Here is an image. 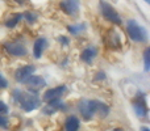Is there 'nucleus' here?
Instances as JSON below:
<instances>
[{
	"mask_svg": "<svg viewBox=\"0 0 150 131\" xmlns=\"http://www.w3.org/2000/svg\"><path fill=\"white\" fill-rule=\"evenodd\" d=\"M127 30H128V36L133 42H137V43H146L148 42L149 39L148 30L133 18L128 20Z\"/></svg>",
	"mask_w": 150,
	"mask_h": 131,
	"instance_id": "f03ea898",
	"label": "nucleus"
},
{
	"mask_svg": "<svg viewBox=\"0 0 150 131\" xmlns=\"http://www.w3.org/2000/svg\"><path fill=\"white\" fill-rule=\"evenodd\" d=\"M115 131H121V130H120V129H116V130H115Z\"/></svg>",
	"mask_w": 150,
	"mask_h": 131,
	"instance_id": "cd10ccee",
	"label": "nucleus"
},
{
	"mask_svg": "<svg viewBox=\"0 0 150 131\" xmlns=\"http://www.w3.org/2000/svg\"><path fill=\"white\" fill-rule=\"evenodd\" d=\"M24 84L30 89L32 93H36L38 89H41L42 87L46 85V81H45V79L42 76H38V75H32L30 77H28V79L24 81Z\"/></svg>",
	"mask_w": 150,
	"mask_h": 131,
	"instance_id": "1a4fd4ad",
	"label": "nucleus"
},
{
	"mask_svg": "<svg viewBox=\"0 0 150 131\" xmlns=\"http://www.w3.org/2000/svg\"><path fill=\"white\" fill-rule=\"evenodd\" d=\"M144 1H145V3H150V0H144Z\"/></svg>",
	"mask_w": 150,
	"mask_h": 131,
	"instance_id": "bb28decb",
	"label": "nucleus"
},
{
	"mask_svg": "<svg viewBox=\"0 0 150 131\" xmlns=\"http://www.w3.org/2000/svg\"><path fill=\"white\" fill-rule=\"evenodd\" d=\"M36 72V66L33 64H25V66H21L16 69L15 72V79L17 80L18 83H24L28 77H30L32 75Z\"/></svg>",
	"mask_w": 150,
	"mask_h": 131,
	"instance_id": "6e6552de",
	"label": "nucleus"
},
{
	"mask_svg": "<svg viewBox=\"0 0 150 131\" xmlns=\"http://www.w3.org/2000/svg\"><path fill=\"white\" fill-rule=\"evenodd\" d=\"M78 109L80 111V116L88 121L95 116V105H93V100H87V98H82L78 102Z\"/></svg>",
	"mask_w": 150,
	"mask_h": 131,
	"instance_id": "20e7f679",
	"label": "nucleus"
},
{
	"mask_svg": "<svg viewBox=\"0 0 150 131\" xmlns=\"http://www.w3.org/2000/svg\"><path fill=\"white\" fill-rule=\"evenodd\" d=\"M12 101L17 102L21 106V109L26 113H30L34 109L40 108V104H41L37 93H26L21 89H15L12 92Z\"/></svg>",
	"mask_w": 150,
	"mask_h": 131,
	"instance_id": "f257e3e1",
	"label": "nucleus"
},
{
	"mask_svg": "<svg viewBox=\"0 0 150 131\" xmlns=\"http://www.w3.org/2000/svg\"><path fill=\"white\" fill-rule=\"evenodd\" d=\"M100 11H101V15L104 16V18L108 21H111L112 24H116V25H121L122 21L120 15L117 13V11L109 4L108 1L105 0H100Z\"/></svg>",
	"mask_w": 150,
	"mask_h": 131,
	"instance_id": "7ed1b4c3",
	"label": "nucleus"
},
{
	"mask_svg": "<svg viewBox=\"0 0 150 131\" xmlns=\"http://www.w3.org/2000/svg\"><path fill=\"white\" fill-rule=\"evenodd\" d=\"M46 47H47V39L45 38V37L37 38L33 43V57L36 58V59H40Z\"/></svg>",
	"mask_w": 150,
	"mask_h": 131,
	"instance_id": "9d476101",
	"label": "nucleus"
},
{
	"mask_svg": "<svg viewBox=\"0 0 150 131\" xmlns=\"http://www.w3.org/2000/svg\"><path fill=\"white\" fill-rule=\"evenodd\" d=\"M0 127H3V129H8L9 127V119H8L7 116L0 114Z\"/></svg>",
	"mask_w": 150,
	"mask_h": 131,
	"instance_id": "aec40b11",
	"label": "nucleus"
},
{
	"mask_svg": "<svg viewBox=\"0 0 150 131\" xmlns=\"http://www.w3.org/2000/svg\"><path fill=\"white\" fill-rule=\"evenodd\" d=\"M21 18H23V15L21 13H16V15H13L12 17H9L7 21H5V26L7 28H9V29H13L16 25H17L18 22L21 21Z\"/></svg>",
	"mask_w": 150,
	"mask_h": 131,
	"instance_id": "dca6fc26",
	"label": "nucleus"
},
{
	"mask_svg": "<svg viewBox=\"0 0 150 131\" xmlns=\"http://www.w3.org/2000/svg\"><path fill=\"white\" fill-rule=\"evenodd\" d=\"M96 55H98V49L96 47H87V49H84L80 53V60L90 64L96 58Z\"/></svg>",
	"mask_w": 150,
	"mask_h": 131,
	"instance_id": "f8f14e48",
	"label": "nucleus"
},
{
	"mask_svg": "<svg viewBox=\"0 0 150 131\" xmlns=\"http://www.w3.org/2000/svg\"><path fill=\"white\" fill-rule=\"evenodd\" d=\"M66 109V104L61 101V98L58 100H53V101H49L46 105V108L44 109V113H47V114H53L54 111H58V110H63Z\"/></svg>",
	"mask_w": 150,
	"mask_h": 131,
	"instance_id": "9b49d317",
	"label": "nucleus"
},
{
	"mask_svg": "<svg viewBox=\"0 0 150 131\" xmlns=\"http://www.w3.org/2000/svg\"><path fill=\"white\" fill-rule=\"evenodd\" d=\"M144 69L145 72L150 69V49H146L144 51Z\"/></svg>",
	"mask_w": 150,
	"mask_h": 131,
	"instance_id": "6ab92c4d",
	"label": "nucleus"
},
{
	"mask_svg": "<svg viewBox=\"0 0 150 131\" xmlns=\"http://www.w3.org/2000/svg\"><path fill=\"white\" fill-rule=\"evenodd\" d=\"M4 49H5V51L9 55H12V57H25L26 53H28L26 47L24 46L21 42H17V41H12V42L4 43Z\"/></svg>",
	"mask_w": 150,
	"mask_h": 131,
	"instance_id": "39448f33",
	"label": "nucleus"
},
{
	"mask_svg": "<svg viewBox=\"0 0 150 131\" xmlns=\"http://www.w3.org/2000/svg\"><path fill=\"white\" fill-rule=\"evenodd\" d=\"M93 105H95V114L100 116L101 118H104V117H107L109 114V106L107 104L98 100H93Z\"/></svg>",
	"mask_w": 150,
	"mask_h": 131,
	"instance_id": "2eb2a0df",
	"label": "nucleus"
},
{
	"mask_svg": "<svg viewBox=\"0 0 150 131\" xmlns=\"http://www.w3.org/2000/svg\"><path fill=\"white\" fill-rule=\"evenodd\" d=\"M80 129V121L76 116L67 117L65 122V131H79Z\"/></svg>",
	"mask_w": 150,
	"mask_h": 131,
	"instance_id": "4468645a",
	"label": "nucleus"
},
{
	"mask_svg": "<svg viewBox=\"0 0 150 131\" xmlns=\"http://www.w3.org/2000/svg\"><path fill=\"white\" fill-rule=\"evenodd\" d=\"M23 17L25 18L29 24H34L37 21V15L34 12H32V11H26V12H24L23 13Z\"/></svg>",
	"mask_w": 150,
	"mask_h": 131,
	"instance_id": "a211bd4d",
	"label": "nucleus"
},
{
	"mask_svg": "<svg viewBox=\"0 0 150 131\" xmlns=\"http://www.w3.org/2000/svg\"><path fill=\"white\" fill-rule=\"evenodd\" d=\"M93 80H98V81H100V80H105V74H104L103 71H99V72H96V75H95V77H93Z\"/></svg>",
	"mask_w": 150,
	"mask_h": 131,
	"instance_id": "b1692460",
	"label": "nucleus"
},
{
	"mask_svg": "<svg viewBox=\"0 0 150 131\" xmlns=\"http://www.w3.org/2000/svg\"><path fill=\"white\" fill-rule=\"evenodd\" d=\"M66 92H67V87H66V85H58V87L50 88V89L45 90L42 98H44L45 102H49V101L58 100V98H61L62 96L66 95Z\"/></svg>",
	"mask_w": 150,
	"mask_h": 131,
	"instance_id": "423d86ee",
	"label": "nucleus"
},
{
	"mask_svg": "<svg viewBox=\"0 0 150 131\" xmlns=\"http://www.w3.org/2000/svg\"><path fill=\"white\" fill-rule=\"evenodd\" d=\"M80 1L79 0H62L59 3V8L67 16H76L79 12Z\"/></svg>",
	"mask_w": 150,
	"mask_h": 131,
	"instance_id": "0eeeda50",
	"label": "nucleus"
},
{
	"mask_svg": "<svg viewBox=\"0 0 150 131\" xmlns=\"http://www.w3.org/2000/svg\"><path fill=\"white\" fill-rule=\"evenodd\" d=\"M141 131H150L148 127H142V129H141Z\"/></svg>",
	"mask_w": 150,
	"mask_h": 131,
	"instance_id": "393cba45",
	"label": "nucleus"
},
{
	"mask_svg": "<svg viewBox=\"0 0 150 131\" xmlns=\"http://www.w3.org/2000/svg\"><path fill=\"white\" fill-rule=\"evenodd\" d=\"M8 88V80L3 76V74H0V89H7Z\"/></svg>",
	"mask_w": 150,
	"mask_h": 131,
	"instance_id": "4be33fe9",
	"label": "nucleus"
},
{
	"mask_svg": "<svg viewBox=\"0 0 150 131\" xmlns=\"http://www.w3.org/2000/svg\"><path fill=\"white\" fill-rule=\"evenodd\" d=\"M8 111H9V108H8V105L4 102V101L0 100V114L5 116V114H8Z\"/></svg>",
	"mask_w": 150,
	"mask_h": 131,
	"instance_id": "412c9836",
	"label": "nucleus"
},
{
	"mask_svg": "<svg viewBox=\"0 0 150 131\" xmlns=\"http://www.w3.org/2000/svg\"><path fill=\"white\" fill-rule=\"evenodd\" d=\"M133 109H134L137 117H140V118H144V117L148 116V106H146L145 98H142V100L138 98L137 101H134L133 102Z\"/></svg>",
	"mask_w": 150,
	"mask_h": 131,
	"instance_id": "ddd939ff",
	"label": "nucleus"
},
{
	"mask_svg": "<svg viewBox=\"0 0 150 131\" xmlns=\"http://www.w3.org/2000/svg\"><path fill=\"white\" fill-rule=\"evenodd\" d=\"M84 29H86V24H74V25H69L67 26V30L70 32L71 34H74V36L80 34Z\"/></svg>",
	"mask_w": 150,
	"mask_h": 131,
	"instance_id": "f3484780",
	"label": "nucleus"
},
{
	"mask_svg": "<svg viewBox=\"0 0 150 131\" xmlns=\"http://www.w3.org/2000/svg\"><path fill=\"white\" fill-rule=\"evenodd\" d=\"M58 41L61 42L62 46H69V45H70V39H69L66 36H59L58 37Z\"/></svg>",
	"mask_w": 150,
	"mask_h": 131,
	"instance_id": "5701e85b",
	"label": "nucleus"
},
{
	"mask_svg": "<svg viewBox=\"0 0 150 131\" xmlns=\"http://www.w3.org/2000/svg\"><path fill=\"white\" fill-rule=\"evenodd\" d=\"M16 1H17L18 4H23V3H24V0H16Z\"/></svg>",
	"mask_w": 150,
	"mask_h": 131,
	"instance_id": "a878e982",
	"label": "nucleus"
}]
</instances>
